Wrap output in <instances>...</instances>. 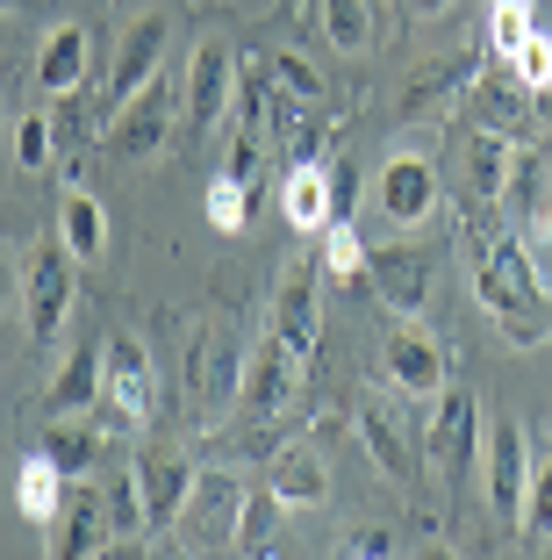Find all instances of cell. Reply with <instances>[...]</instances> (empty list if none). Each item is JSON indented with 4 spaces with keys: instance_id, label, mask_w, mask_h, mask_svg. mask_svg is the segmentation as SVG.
Here are the masks:
<instances>
[{
    "instance_id": "2",
    "label": "cell",
    "mask_w": 552,
    "mask_h": 560,
    "mask_svg": "<svg viewBox=\"0 0 552 560\" xmlns=\"http://www.w3.org/2000/svg\"><path fill=\"white\" fill-rule=\"evenodd\" d=\"M72 302H80V259L66 252V237H44L30 252V273H22V324L36 346H50L72 324Z\"/></svg>"
},
{
    "instance_id": "37",
    "label": "cell",
    "mask_w": 552,
    "mask_h": 560,
    "mask_svg": "<svg viewBox=\"0 0 552 560\" xmlns=\"http://www.w3.org/2000/svg\"><path fill=\"white\" fill-rule=\"evenodd\" d=\"M273 80L287 86L294 101H324V72H316L302 50H273Z\"/></svg>"
},
{
    "instance_id": "44",
    "label": "cell",
    "mask_w": 552,
    "mask_h": 560,
    "mask_svg": "<svg viewBox=\"0 0 552 560\" xmlns=\"http://www.w3.org/2000/svg\"><path fill=\"white\" fill-rule=\"evenodd\" d=\"M0 15H8V0H0Z\"/></svg>"
},
{
    "instance_id": "33",
    "label": "cell",
    "mask_w": 552,
    "mask_h": 560,
    "mask_svg": "<svg viewBox=\"0 0 552 560\" xmlns=\"http://www.w3.org/2000/svg\"><path fill=\"white\" fill-rule=\"evenodd\" d=\"M44 453L66 467V481H86V475H94V431H86V424H66V417H58V424H50V439H44Z\"/></svg>"
},
{
    "instance_id": "24",
    "label": "cell",
    "mask_w": 552,
    "mask_h": 560,
    "mask_svg": "<svg viewBox=\"0 0 552 560\" xmlns=\"http://www.w3.org/2000/svg\"><path fill=\"white\" fill-rule=\"evenodd\" d=\"M280 215H287L302 237H324V223H330V173H324V159H294L287 187H280Z\"/></svg>"
},
{
    "instance_id": "16",
    "label": "cell",
    "mask_w": 552,
    "mask_h": 560,
    "mask_svg": "<svg viewBox=\"0 0 552 560\" xmlns=\"http://www.w3.org/2000/svg\"><path fill=\"white\" fill-rule=\"evenodd\" d=\"M503 209L517 231H552V151L531 144L509 159V180H503Z\"/></svg>"
},
{
    "instance_id": "21",
    "label": "cell",
    "mask_w": 552,
    "mask_h": 560,
    "mask_svg": "<svg viewBox=\"0 0 552 560\" xmlns=\"http://www.w3.org/2000/svg\"><path fill=\"white\" fill-rule=\"evenodd\" d=\"M280 517H287V503H280L273 481L244 489V495H237V517H230V553H244V560L273 553V546H280Z\"/></svg>"
},
{
    "instance_id": "36",
    "label": "cell",
    "mask_w": 552,
    "mask_h": 560,
    "mask_svg": "<svg viewBox=\"0 0 552 560\" xmlns=\"http://www.w3.org/2000/svg\"><path fill=\"white\" fill-rule=\"evenodd\" d=\"M237 481L230 475H195V495H187V511L201 517V525H215V517H237Z\"/></svg>"
},
{
    "instance_id": "39",
    "label": "cell",
    "mask_w": 552,
    "mask_h": 560,
    "mask_svg": "<svg viewBox=\"0 0 552 560\" xmlns=\"http://www.w3.org/2000/svg\"><path fill=\"white\" fill-rule=\"evenodd\" d=\"M324 173H330V223H338V215L359 209V165L352 159H330Z\"/></svg>"
},
{
    "instance_id": "29",
    "label": "cell",
    "mask_w": 552,
    "mask_h": 560,
    "mask_svg": "<svg viewBox=\"0 0 552 560\" xmlns=\"http://www.w3.org/2000/svg\"><path fill=\"white\" fill-rule=\"evenodd\" d=\"M467 72H473V58H445V66H423V72H416V86H409V101H402V116H409V122H423L431 108H445V101L467 86Z\"/></svg>"
},
{
    "instance_id": "25",
    "label": "cell",
    "mask_w": 552,
    "mask_h": 560,
    "mask_svg": "<svg viewBox=\"0 0 552 560\" xmlns=\"http://www.w3.org/2000/svg\"><path fill=\"white\" fill-rule=\"evenodd\" d=\"M509 130L488 122L481 137H467V201L473 209H503V180H509Z\"/></svg>"
},
{
    "instance_id": "30",
    "label": "cell",
    "mask_w": 552,
    "mask_h": 560,
    "mask_svg": "<svg viewBox=\"0 0 552 560\" xmlns=\"http://www.w3.org/2000/svg\"><path fill=\"white\" fill-rule=\"evenodd\" d=\"M538 30V0H488V50H495V58H517V44L524 36ZM552 30V22H545Z\"/></svg>"
},
{
    "instance_id": "13",
    "label": "cell",
    "mask_w": 552,
    "mask_h": 560,
    "mask_svg": "<svg viewBox=\"0 0 552 560\" xmlns=\"http://www.w3.org/2000/svg\"><path fill=\"white\" fill-rule=\"evenodd\" d=\"M380 209H388V223H402V231L431 223V215H438V165L423 159V151H395V159L380 165Z\"/></svg>"
},
{
    "instance_id": "23",
    "label": "cell",
    "mask_w": 552,
    "mask_h": 560,
    "mask_svg": "<svg viewBox=\"0 0 552 560\" xmlns=\"http://www.w3.org/2000/svg\"><path fill=\"white\" fill-rule=\"evenodd\" d=\"M266 481L280 489L287 511H309V503H324V495H330V467H324L316 445H280L273 467H266Z\"/></svg>"
},
{
    "instance_id": "12",
    "label": "cell",
    "mask_w": 552,
    "mask_h": 560,
    "mask_svg": "<svg viewBox=\"0 0 552 560\" xmlns=\"http://www.w3.org/2000/svg\"><path fill=\"white\" fill-rule=\"evenodd\" d=\"M101 360H108V388H101V402L115 410V424H144L151 402H158V381H151V352H144V338L115 330L108 346H101Z\"/></svg>"
},
{
    "instance_id": "43",
    "label": "cell",
    "mask_w": 552,
    "mask_h": 560,
    "mask_svg": "<svg viewBox=\"0 0 552 560\" xmlns=\"http://www.w3.org/2000/svg\"><path fill=\"white\" fill-rule=\"evenodd\" d=\"M409 15H445V8H453V0H402Z\"/></svg>"
},
{
    "instance_id": "8",
    "label": "cell",
    "mask_w": 552,
    "mask_h": 560,
    "mask_svg": "<svg viewBox=\"0 0 552 560\" xmlns=\"http://www.w3.org/2000/svg\"><path fill=\"white\" fill-rule=\"evenodd\" d=\"M366 280H374V295H380V310H395V316H423L431 310V288H438V252L431 245H380L374 259H366Z\"/></svg>"
},
{
    "instance_id": "38",
    "label": "cell",
    "mask_w": 552,
    "mask_h": 560,
    "mask_svg": "<svg viewBox=\"0 0 552 560\" xmlns=\"http://www.w3.org/2000/svg\"><path fill=\"white\" fill-rule=\"evenodd\" d=\"M101 503H108L115 532H144V495H137V467H130V475H115V481H108V495H101Z\"/></svg>"
},
{
    "instance_id": "26",
    "label": "cell",
    "mask_w": 552,
    "mask_h": 560,
    "mask_svg": "<svg viewBox=\"0 0 552 560\" xmlns=\"http://www.w3.org/2000/svg\"><path fill=\"white\" fill-rule=\"evenodd\" d=\"M58 237H66V252H72L80 266L108 252V209H101V201L86 195L80 180H72L66 195H58Z\"/></svg>"
},
{
    "instance_id": "27",
    "label": "cell",
    "mask_w": 552,
    "mask_h": 560,
    "mask_svg": "<svg viewBox=\"0 0 552 560\" xmlns=\"http://www.w3.org/2000/svg\"><path fill=\"white\" fill-rule=\"evenodd\" d=\"M316 30H324L330 50L366 58L374 50V0H316Z\"/></svg>"
},
{
    "instance_id": "35",
    "label": "cell",
    "mask_w": 552,
    "mask_h": 560,
    "mask_svg": "<svg viewBox=\"0 0 552 560\" xmlns=\"http://www.w3.org/2000/svg\"><path fill=\"white\" fill-rule=\"evenodd\" d=\"M517 539H531V546L552 539V453H545V460H531V495H524V525H517Z\"/></svg>"
},
{
    "instance_id": "4",
    "label": "cell",
    "mask_w": 552,
    "mask_h": 560,
    "mask_svg": "<svg viewBox=\"0 0 552 560\" xmlns=\"http://www.w3.org/2000/svg\"><path fill=\"white\" fill-rule=\"evenodd\" d=\"M294 388H302V352L280 346L273 324H266V338L251 352H244V381H237V424H273L280 410L294 402Z\"/></svg>"
},
{
    "instance_id": "11",
    "label": "cell",
    "mask_w": 552,
    "mask_h": 560,
    "mask_svg": "<svg viewBox=\"0 0 552 560\" xmlns=\"http://www.w3.org/2000/svg\"><path fill=\"white\" fill-rule=\"evenodd\" d=\"M481 402L467 396V388H445L438 396V417L423 424V453H431V467H438L445 481H459L473 467V453H481Z\"/></svg>"
},
{
    "instance_id": "32",
    "label": "cell",
    "mask_w": 552,
    "mask_h": 560,
    "mask_svg": "<svg viewBox=\"0 0 552 560\" xmlns=\"http://www.w3.org/2000/svg\"><path fill=\"white\" fill-rule=\"evenodd\" d=\"M509 72H517V86H524V94H538V101L552 94V30H545V22H538V30H531V36L517 44V58H509Z\"/></svg>"
},
{
    "instance_id": "1",
    "label": "cell",
    "mask_w": 552,
    "mask_h": 560,
    "mask_svg": "<svg viewBox=\"0 0 552 560\" xmlns=\"http://www.w3.org/2000/svg\"><path fill=\"white\" fill-rule=\"evenodd\" d=\"M473 295H481V310L495 316V330L517 352L552 338V295H545V280H538L531 252H524V231H495L473 252Z\"/></svg>"
},
{
    "instance_id": "22",
    "label": "cell",
    "mask_w": 552,
    "mask_h": 560,
    "mask_svg": "<svg viewBox=\"0 0 552 560\" xmlns=\"http://www.w3.org/2000/svg\"><path fill=\"white\" fill-rule=\"evenodd\" d=\"M80 80H86V30L80 22H58L44 36V50H36V94L66 101V94H80Z\"/></svg>"
},
{
    "instance_id": "10",
    "label": "cell",
    "mask_w": 552,
    "mask_h": 560,
    "mask_svg": "<svg viewBox=\"0 0 552 560\" xmlns=\"http://www.w3.org/2000/svg\"><path fill=\"white\" fill-rule=\"evenodd\" d=\"M237 381H244V346L230 324H201L195 338H187V396L201 402V410H223V402H237Z\"/></svg>"
},
{
    "instance_id": "7",
    "label": "cell",
    "mask_w": 552,
    "mask_h": 560,
    "mask_svg": "<svg viewBox=\"0 0 552 560\" xmlns=\"http://www.w3.org/2000/svg\"><path fill=\"white\" fill-rule=\"evenodd\" d=\"M481 475H488V503L509 532L524 525V495H531V445H524V424L495 417L481 431Z\"/></svg>"
},
{
    "instance_id": "20",
    "label": "cell",
    "mask_w": 552,
    "mask_h": 560,
    "mask_svg": "<svg viewBox=\"0 0 552 560\" xmlns=\"http://www.w3.org/2000/svg\"><path fill=\"white\" fill-rule=\"evenodd\" d=\"M66 495H72V481H66V467L50 460L44 445L15 460V511L30 517V525H58V511H66Z\"/></svg>"
},
{
    "instance_id": "28",
    "label": "cell",
    "mask_w": 552,
    "mask_h": 560,
    "mask_svg": "<svg viewBox=\"0 0 552 560\" xmlns=\"http://www.w3.org/2000/svg\"><path fill=\"white\" fill-rule=\"evenodd\" d=\"M366 259H374V245L352 231V215L324 223V273L330 280H344V288H359V295H366V288H374V280H366Z\"/></svg>"
},
{
    "instance_id": "41",
    "label": "cell",
    "mask_w": 552,
    "mask_h": 560,
    "mask_svg": "<svg viewBox=\"0 0 552 560\" xmlns=\"http://www.w3.org/2000/svg\"><path fill=\"white\" fill-rule=\"evenodd\" d=\"M230 173H237V180H251V173H259V137H251V130L230 137Z\"/></svg>"
},
{
    "instance_id": "42",
    "label": "cell",
    "mask_w": 552,
    "mask_h": 560,
    "mask_svg": "<svg viewBox=\"0 0 552 560\" xmlns=\"http://www.w3.org/2000/svg\"><path fill=\"white\" fill-rule=\"evenodd\" d=\"M8 295H15V266H8V245H0V310H8Z\"/></svg>"
},
{
    "instance_id": "5",
    "label": "cell",
    "mask_w": 552,
    "mask_h": 560,
    "mask_svg": "<svg viewBox=\"0 0 552 560\" xmlns=\"http://www.w3.org/2000/svg\"><path fill=\"white\" fill-rule=\"evenodd\" d=\"M380 374L395 381V396H416V402H438L453 388V366H445V346L416 316H395V330L380 338Z\"/></svg>"
},
{
    "instance_id": "6",
    "label": "cell",
    "mask_w": 552,
    "mask_h": 560,
    "mask_svg": "<svg viewBox=\"0 0 552 560\" xmlns=\"http://www.w3.org/2000/svg\"><path fill=\"white\" fill-rule=\"evenodd\" d=\"M230 101H237V50H230L223 36H201L187 72H179V116L209 137L215 122L230 116Z\"/></svg>"
},
{
    "instance_id": "14",
    "label": "cell",
    "mask_w": 552,
    "mask_h": 560,
    "mask_svg": "<svg viewBox=\"0 0 552 560\" xmlns=\"http://www.w3.org/2000/svg\"><path fill=\"white\" fill-rule=\"evenodd\" d=\"M137 495H144V532H173L187 517V495H195V460L187 453H144Z\"/></svg>"
},
{
    "instance_id": "31",
    "label": "cell",
    "mask_w": 552,
    "mask_h": 560,
    "mask_svg": "<svg viewBox=\"0 0 552 560\" xmlns=\"http://www.w3.org/2000/svg\"><path fill=\"white\" fill-rule=\"evenodd\" d=\"M209 231H223V237L251 231V180H237V173H215L209 180Z\"/></svg>"
},
{
    "instance_id": "19",
    "label": "cell",
    "mask_w": 552,
    "mask_h": 560,
    "mask_svg": "<svg viewBox=\"0 0 552 560\" xmlns=\"http://www.w3.org/2000/svg\"><path fill=\"white\" fill-rule=\"evenodd\" d=\"M108 532H115L108 503H101L94 489H80V481H72L66 511H58V539H50V560H86V553H101V546H108Z\"/></svg>"
},
{
    "instance_id": "15",
    "label": "cell",
    "mask_w": 552,
    "mask_h": 560,
    "mask_svg": "<svg viewBox=\"0 0 552 560\" xmlns=\"http://www.w3.org/2000/svg\"><path fill=\"white\" fill-rule=\"evenodd\" d=\"M352 424H359V445L374 453V467L395 481V489H409L416 481V445H409V424L395 417V402H380V396H366L352 410Z\"/></svg>"
},
{
    "instance_id": "34",
    "label": "cell",
    "mask_w": 552,
    "mask_h": 560,
    "mask_svg": "<svg viewBox=\"0 0 552 560\" xmlns=\"http://www.w3.org/2000/svg\"><path fill=\"white\" fill-rule=\"evenodd\" d=\"M50 151H58V116H44V108L15 116V165L22 173H44Z\"/></svg>"
},
{
    "instance_id": "3",
    "label": "cell",
    "mask_w": 552,
    "mask_h": 560,
    "mask_svg": "<svg viewBox=\"0 0 552 560\" xmlns=\"http://www.w3.org/2000/svg\"><path fill=\"white\" fill-rule=\"evenodd\" d=\"M173 122H179V72H158L144 94H130L108 116V151L115 159H158L173 144Z\"/></svg>"
},
{
    "instance_id": "17",
    "label": "cell",
    "mask_w": 552,
    "mask_h": 560,
    "mask_svg": "<svg viewBox=\"0 0 552 560\" xmlns=\"http://www.w3.org/2000/svg\"><path fill=\"white\" fill-rule=\"evenodd\" d=\"M273 338H280V346H294L302 360L324 346V324H316V266H309V259L280 273V295H273Z\"/></svg>"
},
{
    "instance_id": "40",
    "label": "cell",
    "mask_w": 552,
    "mask_h": 560,
    "mask_svg": "<svg viewBox=\"0 0 552 560\" xmlns=\"http://www.w3.org/2000/svg\"><path fill=\"white\" fill-rule=\"evenodd\" d=\"M338 553H344V560H388V553H395V532H388V525H359L352 539L338 546Z\"/></svg>"
},
{
    "instance_id": "18",
    "label": "cell",
    "mask_w": 552,
    "mask_h": 560,
    "mask_svg": "<svg viewBox=\"0 0 552 560\" xmlns=\"http://www.w3.org/2000/svg\"><path fill=\"white\" fill-rule=\"evenodd\" d=\"M101 388H108V360H101L94 346H72L66 366H58L50 388H44V417H86L101 402Z\"/></svg>"
},
{
    "instance_id": "9",
    "label": "cell",
    "mask_w": 552,
    "mask_h": 560,
    "mask_svg": "<svg viewBox=\"0 0 552 560\" xmlns=\"http://www.w3.org/2000/svg\"><path fill=\"white\" fill-rule=\"evenodd\" d=\"M165 50H173V22L165 15H137L115 44V66H108V94H101V116H115L130 94H144L151 80L165 72Z\"/></svg>"
}]
</instances>
